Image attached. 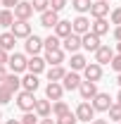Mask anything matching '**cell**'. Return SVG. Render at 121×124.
Wrapping results in <instances>:
<instances>
[{"mask_svg": "<svg viewBox=\"0 0 121 124\" xmlns=\"http://www.w3.org/2000/svg\"><path fill=\"white\" fill-rule=\"evenodd\" d=\"M90 105H93V110H95V112H107V110L114 105V100H112V95H109V93H100V91H97Z\"/></svg>", "mask_w": 121, "mask_h": 124, "instance_id": "obj_1", "label": "cell"}, {"mask_svg": "<svg viewBox=\"0 0 121 124\" xmlns=\"http://www.w3.org/2000/svg\"><path fill=\"white\" fill-rule=\"evenodd\" d=\"M33 105H36V95L29 91H19L17 95V108L21 112H33Z\"/></svg>", "mask_w": 121, "mask_h": 124, "instance_id": "obj_2", "label": "cell"}, {"mask_svg": "<svg viewBox=\"0 0 121 124\" xmlns=\"http://www.w3.org/2000/svg\"><path fill=\"white\" fill-rule=\"evenodd\" d=\"M74 115H76V119H78V122H88V124H90L93 119H95V110H93V105L88 103V100H83V103L76 108Z\"/></svg>", "mask_w": 121, "mask_h": 124, "instance_id": "obj_3", "label": "cell"}, {"mask_svg": "<svg viewBox=\"0 0 121 124\" xmlns=\"http://www.w3.org/2000/svg\"><path fill=\"white\" fill-rule=\"evenodd\" d=\"M31 17H33V5H31L29 0H19V2L14 5V19L29 22Z\"/></svg>", "mask_w": 121, "mask_h": 124, "instance_id": "obj_4", "label": "cell"}, {"mask_svg": "<svg viewBox=\"0 0 121 124\" xmlns=\"http://www.w3.org/2000/svg\"><path fill=\"white\" fill-rule=\"evenodd\" d=\"M10 33L14 38H29L31 36V24L24 22V19H14V24L10 26Z\"/></svg>", "mask_w": 121, "mask_h": 124, "instance_id": "obj_5", "label": "cell"}, {"mask_svg": "<svg viewBox=\"0 0 121 124\" xmlns=\"http://www.w3.org/2000/svg\"><path fill=\"white\" fill-rule=\"evenodd\" d=\"M83 77H86V81L97 84V81L102 79V64H97V62H88V64L83 67Z\"/></svg>", "mask_w": 121, "mask_h": 124, "instance_id": "obj_6", "label": "cell"}, {"mask_svg": "<svg viewBox=\"0 0 121 124\" xmlns=\"http://www.w3.org/2000/svg\"><path fill=\"white\" fill-rule=\"evenodd\" d=\"M60 84H62L64 91H78V86H81V77H78V72H67Z\"/></svg>", "mask_w": 121, "mask_h": 124, "instance_id": "obj_7", "label": "cell"}, {"mask_svg": "<svg viewBox=\"0 0 121 124\" xmlns=\"http://www.w3.org/2000/svg\"><path fill=\"white\" fill-rule=\"evenodd\" d=\"M90 31V19L86 15H78L71 22V33H78V36H83V33H88Z\"/></svg>", "mask_w": 121, "mask_h": 124, "instance_id": "obj_8", "label": "cell"}, {"mask_svg": "<svg viewBox=\"0 0 121 124\" xmlns=\"http://www.w3.org/2000/svg\"><path fill=\"white\" fill-rule=\"evenodd\" d=\"M10 69H12V74H21V72H26V57L21 55V53H14V55H10Z\"/></svg>", "mask_w": 121, "mask_h": 124, "instance_id": "obj_9", "label": "cell"}, {"mask_svg": "<svg viewBox=\"0 0 121 124\" xmlns=\"http://www.w3.org/2000/svg\"><path fill=\"white\" fill-rule=\"evenodd\" d=\"M62 95H64V88H62L60 81H50L45 86V98L50 103H55V100H62Z\"/></svg>", "mask_w": 121, "mask_h": 124, "instance_id": "obj_10", "label": "cell"}, {"mask_svg": "<svg viewBox=\"0 0 121 124\" xmlns=\"http://www.w3.org/2000/svg\"><path fill=\"white\" fill-rule=\"evenodd\" d=\"M100 46H102V43H100V36H95V33H90V31L81 36V48H86L88 53H95Z\"/></svg>", "mask_w": 121, "mask_h": 124, "instance_id": "obj_11", "label": "cell"}, {"mask_svg": "<svg viewBox=\"0 0 121 124\" xmlns=\"http://www.w3.org/2000/svg\"><path fill=\"white\" fill-rule=\"evenodd\" d=\"M24 50H26L29 55H38V53L43 50V38L36 36V33H31L29 38H26V43H24Z\"/></svg>", "mask_w": 121, "mask_h": 124, "instance_id": "obj_12", "label": "cell"}, {"mask_svg": "<svg viewBox=\"0 0 121 124\" xmlns=\"http://www.w3.org/2000/svg\"><path fill=\"white\" fill-rule=\"evenodd\" d=\"M62 48L67 53H78L81 50V36L78 33H69L67 38H62Z\"/></svg>", "mask_w": 121, "mask_h": 124, "instance_id": "obj_13", "label": "cell"}, {"mask_svg": "<svg viewBox=\"0 0 121 124\" xmlns=\"http://www.w3.org/2000/svg\"><path fill=\"white\" fill-rule=\"evenodd\" d=\"M57 22H60V12H55V10H45V12H40V26H45V29H55Z\"/></svg>", "mask_w": 121, "mask_h": 124, "instance_id": "obj_14", "label": "cell"}, {"mask_svg": "<svg viewBox=\"0 0 121 124\" xmlns=\"http://www.w3.org/2000/svg\"><path fill=\"white\" fill-rule=\"evenodd\" d=\"M109 15V2H102V0H95L90 5V17L93 19H102V17Z\"/></svg>", "mask_w": 121, "mask_h": 124, "instance_id": "obj_15", "label": "cell"}, {"mask_svg": "<svg viewBox=\"0 0 121 124\" xmlns=\"http://www.w3.org/2000/svg\"><path fill=\"white\" fill-rule=\"evenodd\" d=\"M112 57H114V50L109 46H100L95 50V62H97V64H109Z\"/></svg>", "mask_w": 121, "mask_h": 124, "instance_id": "obj_16", "label": "cell"}, {"mask_svg": "<svg viewBox=\"0 0 121 124\" xmlns=\"http://www.w3.org/2000/svg\"><path fill=\"white\" fill-rule=\"evenodd\" d=\"M45 69V60L40 57V55H31V60H26V72L31 74H40Z\"/></svg>", "mask_w": 121, "mask_h": 124, "instance_id": "obj_17", "label": "cell"}, {"mask_svg": "<svg viewBox=\"0 0 121 124\" xmlns=\"http://www.w3.org/2000/svg\"><path fill=\"white\" fill-rule=\"evenodd\" d=\"M78 93H81V98H83V100H93V98H95V93H97V84H93V81H81Z\"/></svg>", "mask_w": 121, "mask_h": 124, "instance_id": "obj_18", "label": "cell"}, {"mask_svg": "<svg viewBox=\"0 0 121 124\" xmlns=\"http://www.w3.org/2000/svg\"><path fill=\"white\" fill-rule=\"evenodd\" d=\"M33 112H36L40 119H43V117H50V115H52V103H50L47 98H45V100H36V105H33Z\"/></svg>", "mask_w": 121, "mask_h": 124, "instance_id": "obj_19", "label": "cell"}, {"mask_svg": "<svg viewBox=\"0 0 121 124\" xmlns=\"http://www.w3.org/2000/svg\"><path fill=\"white\" fill-rule=\"evenodd\" d=\"M43 60H45V64H50V67H52V64H62V62H64V50H62V48H57V50H45V57H43Z\"/></svg>", "mask_w": 121, "mask_h": 124, "instance_id": "obj_20", "label": "cell"}, {"mask_svg": "<svg viewBox=\"0 0 121 124\" xmlns=\"http://www.w3.org/2000/svg\"><path fill=\"white\" fill-rule=\"evenodd\" d=\"M90 33H95V36L102 38L105 33H109V22H107L105 17H102V19H95V22L90 24Z\"/></svg>", "mask_w": 121, "mask_h": 124, "instance_id": "obj_21", "label": "cell"}, {"mask_svg": "<svg viewBox=\"0 0 121 124\" xmlns=\"http://www.w3.org/2000/svg\"><path fill=\"white\" fill-rule=\"evenodd\" d=\"M40 86V81H38V74H26V77L21 79V88L24 91H29V93H36V88Z\"/></svg>", "mask_w": 121, "mask_h": 124, "instance_id": "obj_22", "label": "cell"}, {"mask_svg": "<svg viewBox=\"0 0 121 124\" xmlns=\"http://www.w3.org/2000/svg\"><path fill=\"white\" fill-rule=\"evenodd\" d=\"M2 86H5L7 91L17 93V91H19V88H21V79L17 77V74H12V72H10V74L5 77V81H2Z\"/></svg>", "mask_w": 121, "mask_h": 124, "instance_id": "obj_23", "label": "cell"}, {"mask_svg": "<svg viewBox=\"0 0 121 124\" xmlns=\"http://www.w3.org/2000/svg\"><path fill=\"white\" fill-rule=\"evenodd\" d=\"M69 33H71V22H67V19H60V22L55 24V36L62 41V38H67Z\"/></svg>", "mask_w": 121, "mask_h": 124, "instance_id": "obj_24", "label": "cell"}, {"mask_svg": "<svg viewBox=\"0 0 121 124\" xmlns=\"http://www.w3.org/2000/svg\"><path fill=\"white\" fill-rule=\"evenodd\" d=\"M67 74V69L62 67V64H52L50 69H47V81H62Z\"/></svg>", "mask_w": 121, "mask_h": 124, "instance_id": "obj_25", "label": "cell"}, {"mask_svg": "<svg viewBox=\"0 0 121 124\" xmlns=\"http://www.w3.org/2000/svg\"><path fill=\"white\" fill-rule=\"evenodd\" d=\"M69 64H71V72H83V67L88 64V60L81 53H71V62Z\"/></svg>", "mask_w": 121, "mask_h": 124, "instance_id": "obj_26", "label": "cell"}, {"mask_svg": "<svg viewBox=\"0 0 121 124\" xmlns=\"http://www.w3.org/2000/svg\"><path fill=\"white\" fill-rule=\"evenodd\" d=\"M14 43H17V38L10 33V31L0 33V48H2V50H12V48H14Z\"/></svg>", "mask_w": 121, "mask_h": 124, "instance_id": "obj_27", "label": "cell"}, {"mask_svg": "<svg viewBox=\"0 0 121 124\" xmlns=\"http://www.w3.org/2000/svg\"><path fill=\"white\" fill-rule=\"evenodd\" d=\"M90 0H71V7H74L78 15H86V12H90Z\"/></svg>", "mask_w": 121, "mask_h": 124, "instance_id": "obj_28", "label": "cell"}, {"mask_svg": "<svg viewBox=\"0 0 121 124\" xmlns=\"http://www.w3.org/2000/svg\"><path fill=\"white\" fill-rule=\"evenodd\" d=\"M43 48H45V50H57V48H62V41L55 33H50L47 38H43Z\"/></svg>", "mask_w": 121, "mask_h": 124, "instance_id": "obj_29", "label": "cell"}, {"mask_svg": "<svg viewBox=\"0 0 121 124\" xmlns=\"http://www.w3.org/2000/svg\"><path fill=\"white\" fill-rule=\"evenodd\" d=\"M12 24H14V15H12V10H0V26L10 29Z\"/></svg>", "mask_w": 121, "mask_h": 124, "instance_id": "obj_30", "label": "cell"}, {"mask_svg": "<svg viewBox=\"0 0 121 124\" xmlns=\"http://www.w3.org/2000/svg\"><path fill=\"white\" fill-rule=\"evenodd\" d=\"M67 112H71V110H69V105H67L64 100H55V103H52V115H55V117H62V115H67Z\"/></svg>", "mask_w": 121, "mask_h": 124, "instance_id": "obj_31", "label": "cell"}, {"mask_svg": "<svg viewBox=\"0 0 121 124\" xmlns=\"http://www.w3.org/2000/svg\"><path fill=\"white\" fill-rule=\"evenodd\" d=\"M31 5H33V12H45L50 10V0H29Z\"/></svg>", "mask_w": 121, "mask_h": 124, "instance_id": "obj_32", "label": "cell"}, {"mask_svg": "<svg viewBox=\"0 0 121 124\" xmlns=\"http://www.w3.org/2000/svg\"><path fill=\"white\" fill-rule=\"evenodd\" d=\"M12 95H14V93L7 91V88L0 84V105H7V103H12Z\"/></svg>", "mask_w": 121, "mask_h": 124, "instance_id": "obj_33", "label": "cell"}, {"mask_svg": "<svg viewBox=\"0 0 121 124\" xmlns=\"http://www.w3.org/2000/svg\"><path fill=\"white\" fill-rule=\"evenodd\" d=\"M57 124H78V119H76L74 112H67V115L57 117Z\"/></svg>", "mask_w": 121, "mask_h": 124, "instance_id": "obj_34", "label": "cell"}, {"mask_svg": "<svg viewBox=\"0 0 121 124\" xmlns=\"http://www.w3.org/2000/svg\"><path fill=\"white\" fill-rule=\"evenodd\" d=\"M107 112H109V119H114V122H121V105H116V103H114V105L107 110Z\"/></svg>", "mask_w": 121, "mask_h": 124, "instance_id": "obj_35", "label": "cell"}, {"mask_svg": "<svg viewBox=\"0 0 121 124\" xmlns=\"http://www.w3.org/2000/svg\"><path fill=\"white\" fill-rule=\"evenodd\" d=\"M21 124H38V115L36 112H24V117L19 119Z\"/></svg>", "mask_w": 121, "mask_h": 124, "instance_id": "obj_36", "label": "cell"}, {"mask_svg": "<svg viewBox=\"0 0 121 124\" xmlns=\"http://www.w3.org/2000/svg\"><path fill=\"white\" fill-rule=\"evenodd\" d=\"M67 7V0H50V10H55V12H62Z\"/></svg>", "mask_w": 121, "mask_h": 124, "instance_id": "obj_37", "label": "cell"}, {"mask_svg": "<svg viewBox=\"0 0 121 124\" xmlns=\"http://www.w3.org/2000/svg\"><path fill=\"white\" fill-rule=\"evenodd\" d=\"M109 64H112V69H114V72L119 74V72H121V55H114V57H112V62H109Z\"/></svg>", "mask_w": 121, "mask_h": 124, "instance_id": "obj_38", "label": "cell"}, {"mask_svg": "<svg viewBox=\"0 0 121 124\" xmlns=\"http://www.w3.org/2000/svg\"><path fill=\"white\" fill-rule=\"evenodd\" d=\"M112 24H116V26H121V7H116V10H112Z\"/></svg>", "mask_w": 121, "mask_h": 124, "instance_id": "obj_39", "label": "cell"}, {"mask_svg": "<svg viewBox=\"0 0 121 124\" xmlns=\"http://www.w3.org/2000/svg\"><path fill=\"white\" fill-rule=\"evenodd\" d=\"M7 60H10L7 50H2V48H0V64H7Z\"/></svg>", "mask_w": 121, "mask_h": 124, "instance_id": "obj_40", "label": "cell"}, {"mask_svg": "<svg viewBox=\"0 0 121 124\" xmlns=\"http://www.w3.org/2000/svg\"><path fill=\"white\" fill-rule=\"evenodd\" d=\"M0 2L5 5V10H10V7H14V5L19 2V0H0Z\"/></svg>", "mask_w": 121, "mask_h": 124, "instance_id": "obj_41", "label": "cell"}, {"mask_svg": "<svg viewBox=\"0 0 121 124\" xmlns=\"http://www.w3.org/2000/svg\"><path fill=\"white\" fill-rule=\"evenodd\" d=\"M5 77H7V69H5V64H0V84L5 81Z\"/></svg>", "mask_w": 121, "mask_h": 124, "instance_id": "obj_42", "label": "cell"}, {"mask_svg": "<svg viewBox=\"0 0 121 124\" xmlns=\"http://www.w3.org/2000/svg\"><path fill=\"white\" fill-rule=\"evenodd\" d=\"M38 124H57V122H55V119H50V117H43Z\"/></svg>", "mask_w": 121, "mask_h": 124, "instance_id": "obj_43", "label": "cell"}, {"mask_svg": "<svg viewBox=\"0 0 121 124\" xmlns=\"http://www.w3.org/2000/svg\"><path fill=\"white\" fill-rule=\"evenodd\" d=\"M114 38H116V41H121V26H116V29H114Z\"/></svg>", "mask_w": 121, "mask_h": 124, "instance_id": "obj_44", "label": "cell"}, {"mask_svg": "<svg viewBox=\"0 0 121 124\" xmlns=\"http://www.w3.org/2000/svg\"><path fill=\"white\" fill-rule=\"evenodd\" d=\"M90 124H107V119H93Z\"/></svg>", "mask_w": 121, "mask_h": 124, "instance_id": "obj_45", "label": "cell"}, {"mask_svg": "<svg viewBox=\"0 0 121 124\" xmlns=\"http://www.w3.org/2000/svg\"><path fill=\"white\" fill-rule=\"evenodd\" d=\"M5 124H21V122H19V119H7Z\"/></svg>", "mask_w": 121, "mask_h": 124, "instance_id": "obj_46", "label": "cell"}, {"mask_svg": "<svg viewBox=\"0 0 121 124\" xmlns=\"http://www.w3.org/2000/svg\"><path fill=\"white\" fill-rule=\"evenodd\" d=\"M116 105H121V91H119V95H116Z\"/></svg>", "mask_w": 121, "mask_h": 124, "instance_id": "obj_47", "label": "cell"}, {"mask_svg": "<svg viewBox=\"0 0 121 124\" xmlns=\"http://www.w3.org/2000/svg\"><path fill=\"white\" fill-rule=\"evenodd\" d=\"M116 84H119V86H121V72H119V77H116Z\"/></svg>", "mask_w": 121, "mask_h": 124, "instance_id": "obj_48", "label": "cell"}, {"mask_svg": "<svg viewBox=\"0 0 121 124\" xmlns=\"http://www.w3.org/2000/svg\"><path fill=\"white\" fill-rule=\"evenodd\" d=\"M116 50H119V55H121V41H119V46H116Z\"/></svg>", "mask_w": 121, "mask_h": 124, "instance_id": "obj_49", "label": "cell"}, {"mask_svg": "<svg viewBox=\"0 0 121 124\" xmlns=\"http://www.w3.org/2000/svg\"><path fill=\"white\" fill-rule=\"evenodd\" d=\"M0 119H2V112H0Z\"/></svg>", "mask_w": 121, "mask_h": 124, "instance_id": "obj_50", "label": "cell"}, {"mask_svg": "<svg viewBox=\"0 0 121 124\" xmlns=\"http://www.w3.org/2000/svg\"><path fill=\"white\" fill-rule=\"evenodd\" d=\"M102 2H109V0H102Z\"/></svg>", "mask_w": 121, "mask_h": 124, "instance_id": "obj_51", "label": "cell"}, {"mask_svg": "<svg viewBox=\"0 0 121 124\" xmlns=\"http://www.w3.org/2000/svg\"><path fill=\"white\" fill-rule=\"evenodd\" d=\"M119 124H121V122H119Z\"/></svg>", "mask_w": 121, "mask_h": 124, "instance_id": "obj_52", "label": "cell"}]
</instances>
